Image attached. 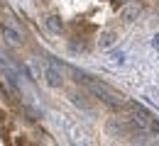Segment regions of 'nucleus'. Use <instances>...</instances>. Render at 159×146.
<instances>
[{
  "label": "nucleus",
  "mask_w": 159,
  "mask_h": 146,
  "mask_svg": "<svg viewBox=\"0 0 159 146\" xmlns=\"http://www.w3.org/2000/svg\"><path fill=\"white\" fill-rule=\"evenodd\" d=\"M86 88H88V93L96 98V100H100L103 105H108L113 112H130V100L122 95V93H118V90H113L108 83H103V81H98V78H88V83H86Z\"/></svg>",
  "instance_id": "1"
},
{
  "label": "nucleus",
  "mask_w": 159,
  "mask_h": 146,
  "mask_svg": "<svg viewBox=\"0 0 159 146\" xmlns=\"http://www.w3.org/2000/svg\"><path fill=\"white\" fill-rule=\"evenodd\" d=\"M105 134L108 136H132V134H142L137 129V124L132 119H120V117H113L105 122Z\"/></svg>",
  "instance_id": "2"
},
{
  "label": "nucleus",
  "mask_w": 159,
  "mask_h": 146,
  "mask_svg": "<svg viewBox=\"0 0 159 146\" xmlns=\"http://www.w3.org/2000/svg\"><path fill=\"white\" fill-rule=\"evenodd\" d=\"M0 37L10 46H22V42H25V34H22L20 24L15 22V17H2V22H0Z\"/></svg>",
  "instance_id": "3"
},
{
  "label": "nucleus",
  "mask_w": 159,
  "mask_h": 146,
  "mask_svg": "<svg viewBox=\"0 0 159 146\" xmlns=\"http://www.w3.org/2000/svg\"><path fill=\"white\" fill-rule=\"evenodd\" d=\"M44 81L49 88H61L64 85V73H61V63L49 61L44 66Z\"/></svg>",
  "instance_id": "4"
},
{
  "label": "nucleus",
  "mask_w": 159,
  "mask_h": 146,
  "mask_svg": "<svg viewBox=\"0 0 159 146\" xmlns=\"http://www.w3.org/2000/svg\"><path fill=\"white\" fill-rule=\"evenodd\" d=\"M139 12H142V7H139L137 2H127V5L120 7V17H122L125 22H135L139 17Z\"/></svg>",
  "instance_id": "5"
},
{
  "label": "nucleus",
  "mask_w": 159,
  "mask_h": 146,
  "mask_svg": "<svg viewBox=\"0 0 159 146\" xmlns=\"http://www.w3.org/2000/svg\"><path fill=\"white\" fill-rule=\"evenodd\" d=\"M44 27H47L52 34H61V32L66 29V24H64V20H61L59 15H47V17H44Z\"/></svg>",
  "instance_id": "6"
},
{
  "label": "nucleus",
  "mask_w": 159,
  "mask_h": 146,
  "mask_svg": "<svg viewBox=\"0 0 159 146\" xmlns=\"http://www.w3.org/2000/svg\"><path fill=\"white\" fill-rule=\"evenodd\" d=\"M88 98H91V95H88V93H83V90H76V93H71V102L76 105V107H81V110H86V112H88V110H93V100H88Z\"/></svg>",
  "instance_id": "7"
},
{
  "label": "nucleus",
  "mask_w": 159,
  "mask_h": 146,
  "mask_svg": "<svg viewBox=\"0 0 159 146\" xmlns=\"http://www.w3.org/2000/svg\"><path fill=\"white\" fill-rule=\"evenodd\" d=\"M115 42H118V32H115V29H105V32H100V37H98V46H100V49H110Z\"/></svg>",
  "instance_id": "8"
},
{
  "label": "nucleus",
  "mask_w": 159,
  "mask_h": 146,
  "mask_svg": "<svg viewBox=\"0 0 159 146\" xmlns=\"http://www.w3.org/2000/svg\"><path fill=\"white\" fill-rule=\"evenodd\" d=\"M22 112L27 115V117H25L27 122H37V119H39V112H37V110H32L30 105H22Z\"/></svg>",
  "instance_id": "9"
},
{
  "label": "nucleus",
  "mask_w": 159,
  "mask_h": 146,
  "mask_svg": "<svg viewBox=\"0 0 159 146\" xmlns=\"http://www.w3.org/2000/svg\"><path fill=\"white\" fill-rule=\"evenodd\" d=\"M110 59H113V61L115 63H125V51H122V49H115V51H110Z\"/></svg>",
  "instance_id": "10"
},
{
  "label": "nucleus",
  "mask_w": 159,
  "mask_h": 146,
  "mask_svg": "<svg viewBox=\"0 0 159 146\" xmlns=\"http://www.w3.org/2000/svg\"><path fill=\"white\" fill-rule=\"evenodd\" d=\"M149 131H152V134H159V119H157V117L149 119Z\"/></svg>",
  "instance_id": "11"
},
{
  "label": "nucleus",
  "mask_w": 159,
  "mask_h": 146,
  "mask_svg": "<svg viewBox=\"0 0 159 146\" xmlns=\"http://www.w3.org/2000/svg\"><path fill=\"white\" fill-rule=\"evenodd\" d=\"M110 2H113V5H115V7H122V5H127V2H130V0H110Z\"/></svg>",
  "instance_id": "12"
},
{
  "label": "nucleus",
  "mask_w": 159,
  "mask_h": 146,
  "mask_svg": "<svg viewBox=\"0 0 159 146\" xmlns=\"http://www.w3.org/2000/svg\"><path fill=\"white\" fill-rule=\"evenodd\" d=\"M152 46H154V49H159V34L154 37V39H152Z\"/></svg>",
  "instance_id": "13"
},
{
  "label": "nucleus",
  "mask_w": 159,
  "mask_h": 146,
  "mask_svg": "<svg viewBox=\"0 0 159 146\" xmlns=\"http://www.w3.org/2000/svg\"><path fill=\"white\" fill-rule=\"evenodd\" d=\"M0 122H5V112L2 110H0Z\"/></svg>",
  "instance_id": "14"
},
{
  "label": "nucleus",
  "mask_w": 159,
  "mask_h": 146,
  "mask_svg": "<svg viewBox=\"0 0 159 146\" xmlns=\"http://www.w3.org/2000/svg\"><path fill=\"white\" fill-rule=\"evenodd\" d=\"M0 5H2V0H0Z\"/></svg>",
  "instance_id": "15"
},
{
  "label": "nucleus",
  "mask_w": 159,
  "mask_h": 146,
  "mask_svg": "<svg viewBox=\"0 0 159 146\" xmlns=\"http://www.w3.org/2000/svg\"><path fill=\"white\" fill-rule=\"evenodd\" d=\"M0 61H2V59H0Z\"/></svg>",
  "instance_id": "16"
}]
</instances>
